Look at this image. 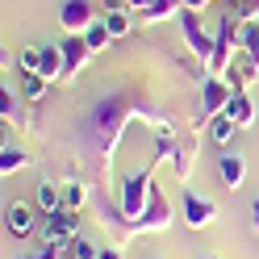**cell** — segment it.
Listing matches in <instances>:
<instances>
[{
    "label": "cell",
    "instance_id": "6da1fadb",
    "mask_svg": "<svg viewBox=\"0 0 259 259\" xmlns=\"http://www.w3.org/2000/svg\"><path fill=\"white\" fill-rule=\"evenodd\" d=\"M125 117H147V121H155L159 130L167 134V121L159 117V113H151L147 105H125V101H117V96H105V101H96V109L84 117V130H79V138H84V147L101 159V163H113V151H117V142H121V125H125Z\"/></svg>",
    "mask_w": 259,
    "mask_h": 259
},
{
    "label": "cell",
    "instance_id": "7a4b0ae2",
    "mask_svg": "<svg viewBox=\"0 0 259 259\" xmlns=\"http://www.w3.org/2000/svg\"><path fill=\"white\" fill-rule=\"evenodd\" d=\"M151 192H155V167H142L134 176L121 180V192H117V218L125 226H134L151 205Z\"/></svg>",
    "mask_w": 259,
    "mask_h": 259
},
{
    "label": "cell",
    "instance_id": "3957f363",
    "mask_svg": "<svg viewBox=\"0 0 259 259\" xmlns=\"http://www.w3.org/2000/svg\"><path fill=\"white\" fill-rule=\"evenodd\" d=\"M176 21H180V34H184V42H188L192 59L209 67V59H213V46H218V42H213V34L205 29L201 13H192V9H180V13H176Z\"/></svg>",
    "mask_w": 259,
    "mask_h": 259
},
{
    "label": "cell",
    "instance_id": "277c9868",
    "mask_svg": "<svg viewBox=\"0 0 259 259\" xmlns=\"http://www.w3.org/2000/svg\"><path fill=\"white\" fill-rule=\"evenodd\" d=\"M176 222V209H171V201L163 197V192H151V205H147V213H142L134 226H130V230L134 234H159V230H167V226Z\"/></svg>",
    "mask_w": 259,
    "mask_h": 259
},
{
    "label": "cell",
    "instance_id": "5b68a950",
    "mask_svg": "<svg viewBox=\"0 0 259 259\" xmlns=\"http://www.w3.org/2000/svg\"><path fill=\"white\" fill-rule=\"evenodd\" d=\"M79 238V213H55V218H42V242L67 251L71 242Z\"/></svg>",
    "mask_w": 259,
    "mask_h": 259
},
{
    "label": "cell",
    "instance_id": "8992f818",
    "mask_svg": "<svg viewBox=\"0 0 259 259\" xmlns=\"http://www.w3.org/2000/svg\"><path fill=\"white\" fill-rule=\"evenodd\" d=\"M180 218L188 230H205V226H213L218 222V205L201 197V192H184V201H180Z\"/></svg>",
    "mask_w": 259,
    "mask_h": 259
},
{
    "label": "cell",
    "instance_id": "52a82bcc",
    "mask_svg": "<svg viewBox=\"0 0 259 259\" xmlns=\"http://www.w3.org/2000/svg\"><path fill=\"white\" fill-rule=\"evenodd\" d=\"M92 21H101V17H96V9H92V0H63V5H59L63 34H84Z\"/></svg>",
    "mask_w": 259,
    "mask_h": 259
},
{
    "label": "cell",
    "instance_id": "ba28073f",
    "mask_svg": "<svg viewBox=\"0 0 259 259\" xmlns=\"http://www.w3.org/2000/svg\"><path fill=\"white\" fill-rule=\"evenodd\" d=\"M59 46H63V63H67L63 79H75L79 71L88 67V59H92V46L84 42V34H63V38H59Z\"/></svg>",
    "mask_w": 259,
    "mask_h": 259
},
{
    "label": "cell",
    "instance_id": "9c48e42d",
    "mask_svg": "<svg viewBox=\"0 0 259 259\" xmlns=\"http://www.w3.org/2000/svg\"><path fill=\"white\" fill-rule=\"evenodd\" d=\"M230 84H226L222 75H205L201 79V113L205 117H218V113H226V101H230Z\"/></svg>",
    "mask_w": 259,
    "mask_h": 259
},
{
    "label": "cell",
    "instance_id": "30bf717a",
    "mask_svg": "<svg viewBox=\"0 0 259 259\" xmlns=\"http://www.w3.org/2000/svg\"><path fill=\"white\" fill-rule=\"evenodd\" d=\"M222 79H226L230 88H247V92H251V84L259 79V63H255V59H247V55L238 51V55L230 59V67L222 71Z\"/></svg>",
    "mask_w": 259,
    "mask_h": 259
},
{
    "label": "cell",
    "instance_id": "8fae6325",
    "mask_svg": "<svg viewBox=\"0 0 259 259\" xmlns=\"http://www.w3.org/2000/svg\"><path fill=\"white\" fill-rule=\"evenodd\" d=\"M34 222H38V213H34V205H25V201H13L5 209V226H9L13 238H29L34 234Z\"/></svg>",
    "mask_w": 259,
    "mask_h": 259
},
{
    "label": "cell",
    "instance_id": "7c38bea8",
    "mask_svg": "<svg viewBox=\"0 0 259 259\" xmlns=\"http://www.w3.org/2000/svg\"><path fill=\"white\" fill-rule=\"evenodd\" d=\"M63 71H67V63H63V46L59 42H42L38 46V75L46 79V84H55V79H63Z\"/></svg>",
    "mask_w": 259,
    "mask_h": 259
},
{
    "label": "cell",
    "instance_id": "4fadbf2b",
    "mask_svg": "<svg viewBox=\"0 0 259 259\" xmlns=\"http://www.w3.org/2000/svg\"><path fill=\"white\" fill-rule=\"evenodd\" d=\"M226 117L238 121L242 130L255 125V101H251V92H247V88H234V92H230V101H226Z\"/></svg>",
    "mask_w": 259,
    "mask_h": 259
},
{
    "label": "cell",
    "instance_id": "5bb4252c",
    "mask_svg": "<svg viewBox=\"0 0 259 259\" xmlns=\"http://www.w3.org/2000/svg\"><path fill=\"white\" fill-rule=\"evenodd\" d=\"M218 176L226 188H242V180H247V159L242 155H222L218 159Z\"/></svg>",
    "mask_w": 259,
    "mask_h": 259
},
{
    "label": "cell",
    "instance_id": "9a60e30c",
    "mask_svg": "<svg viewBox=\"0 0 259 259\" xmlns=\"http://www.w3.org/2000/svg\"><path fill=\"white\" fill-rule=\"evenodd\" d=\"M34 197H38V213H42V218H55V213H63V184L42 180Z\"/></svg>",
    "mask_w": 259,
    "mask_h": 259
},
{
    "label": "cell",
    "instance_id": "2e32d148",
    "mask_svg": "<svg viewBox=\"0 0 259 259\" xmlns=\"http://www.w3.org/2000/svg\"><path fill=\"white\" fill-rule=\"evenodd\" d=\"M238 121H230L226 117V113H218V117H209V142H213V147H230V142L238 138Z\"/></svg>",
    "mask_w": 259,
    "mask_h": 259
},
{
    "label": "cell",
    "instance_id": "e0dca14e",
    "mask_svg": "<svg viewBox=\"0 0 259 259\" xmlns=\"http://www.w3.org/2000/svg\"><path fill=\"white\" fill-rule=\"evenodd\" d=\"M88 205V184L84 180H67L63 184V213H79Z\"/></svg>",
    "mask_w": 259,
    "mask_h": 259
},
{
    "label": "cell",
    "instance_id": "ac0fdd59",
    "mask_svg": "<svg viewBox=\"0 0 259 259\" xmlns=\"http://www.w3.org/2000/svg\"><path fill=\"white\" fill-rule=\"evenodd\" d=\"M238 51L259 63V21H242L238 25Z\"/></svg>",
    "mask_w": 259,
    "mask_h": 259
},
{
    "label": "cell",
    "instance_id": "d6986e66",
    "mask_svg": "<svg viewBox=\"0 0 259 259\" xmlns=\"http://www.w3.org/2000/svg\"><path fill=\"white\" fill-rule=\"evenodd\" d=\"M25 163H29V155L21 147H9V142H5V151H0V176L9 180V176H17Z\"/></svg>",
    "mask_w": 259,
    "mask_h": 259
},
{
    "label": "cell",
    "instance_id": "ffe728a7",
    "mask_svg": "<svg viewBox=\"0 0 259 259\" xmlns=\"http://www.w3.org/2000/svg\"><path fill=\"white\" fill-rule=\"evenodd\" d=\"M84 42L92 46V55H101V51H109V42H113V34H109V25H105V17H101V21H92V25L84 29Z\"/></svg>",
    "mask_w": 259,
    "mask_h": 259
},
{
    "label": "cell",
    "instance_id": "44dd1931",
    "mask_svg": "<svg viewBox=\"0 0 259 259\" xmlns=\"http://www.w3.org/2000/svg\"><path fill=\"white\" fill-rule=\"evenodd\" d=\"M176 13H180V0H151V9L142 13V21H147V25H155V21L176 17Z\"/></svg>",
    "mask_w": 259,
    "mask_h": 259
},
{
    "label": "cell",
    "instance_id": "7402d4cb",
    "mask_svg": "<svg viewBox=\"0 0 259 259\" xmlns=\"http://www.w3.org/2000/svg\"><path fill=\"white\" fill-rule=\"evenodd\" d=\"M192 159H197V138H188L180 151H176V176L188 184V176H192Z\"/></svg>",
    "mask_w": 259,
    "mask_h": 259
},
{
    "label": "cell",
    "instance_id": "603a6c76",
    "mask_svg": "<svg viewBox=\"0 0 259 259\" xmlns=\"http://www.w3.org/2000/svg\"><path fill=\"white\" fill-rule=\"evenodd\" d=\"M46 92H51V84H46L42 75H21V96H25L29 105H34V101H46Z\"/></svg>",
    "mask_w": 259,
    "mask_h": 259
},
{
    "label": "cell",
    "instance_id": "cb8c5ba5",
    "mask_svg": "<svg viewBox=\"0 0 259 259\" xmlns=\"http://www.w3.org/2000/svg\"><path fill=\"white\" fill-rule=\"evenodd\" d=\"M105 25H109L113 38H125L130 25H134V21H130V9H113V13H105Z\"/></svg>",
    "mask_w": 259,
    "mask_h": 259
},
{
    "label": "cell",
    "instance_id": "d4e9b609",
    "mask_svg": "<svg viewBox=\"0 0 259 259\" xmlns=\"http://www.w3.org/2000/svg\"><path fill=\"white\" fill-rule=\"evenodd\" d=\"M67 255H71V259H96V255H101V247H96L92 238H84V234H79L71 247H67Z\"/></svg>",
    "mask_w": 259,
    "mask_h": 259
},
{
    "label": "cell",
    "instance_id": "484cf974",
    "mask_svg": "<svg viewBox=\"0 0 259 259\" xmlns=\"http://www.w3.org/2000/svg\"><path fill=\"white\" fill-rule=\"evenodd\" d=\"M17 67H21V75H38V46H25L17 55Z\"/></svg>",
    "mask_w": 259,
    "mask_h": 259
},
{
    "label": "cell",
    "instance_id": "4316f807",
    "mask_svg": "<svg viewBox=\"0 0 259 259\" xmlns=\"http://www.w3.org/2000/svg\"><path fill=\"white\" fill-rule=\"evenodd\" d=\"M0 117H5V125H9V121H17V96H13L9 88L0 92Z\"/></svg>",
    "mask_w": 259,
    "mask_h": 259
},
{
    "label": "cell",
    "instance_id": "83f0119b",
    "mask_svg": "<svg viewBox=\"0 0 259 259\" xmlns=\"http://www.w3.org/2000/svg\"><path fill=\"white\" fill-rule=\"evenodd\" d=\"M34 259H63V247H51V242H42V251Z\"/></svg>",
    "mask_w": 259,
    "mask_h": 259
},
{
    "label": "cell",
    "instance_id": "f1b7e54d",
    "mask_svg": "<svg viewBox=\"0 0 259 259\" xmlns=\"http://www.w3.org/2000/svg\"><path fill=\"white\" fill-rule=\"evenodd\" d=\"M213 0H180V9H192V13H205Z\"/></svg>",
    "mask_w": 259,
    "mask_h": 259
},
{
    "label": "cell",
    "instance_id": "f546056e",
    "mask_svg": "<svg viewBox=\"0 0 259 259\" xmlns=\"http://www.w3.org/2000/svg\"><path fill=\"white\" fill-rule=\"evenodd\" d=\"M96 259H121V247H101V255Z\"/></svg>",
    "mask_w": 259,
    "mask_h": 259
},
{
    "label": "cell",
    "instance_id": "4dcf8cb0",
    "mask_svg": "<svg viewBox=\"0 0 259 259\" xmlns=\"http://www.w3.org/2000/svg\"><path fill=\"white\" fill-rule=\"evenodd\" d=\"M125 9H138V13H147V9H151V0H125Z\"/></svg>",
    "mask_w": 259,
    "mask_h": 259
},
{
    "label": "cell",
    "instance_id": "1f68e13d",
    "mask_svg": "<svg viewBox=\"0 0 259 259\" xmlns=\"http://www.w3.org/2000/svg\"><path fill=\"white\" fill-rule=\"evenodd\" d=\"M251 222H255V230H259V197H255V205H251Z\"/></svg>",
    "mask_w": 259,
    "mask_h": 259
},
{
    "label": "cell",
    "instance_id": "d6a6232c",
    "mask_svg": "<svg viewBox=\"0 0 259 259\" xmlns=\"http://www.w3.org/2000/svg\"><path fill=\"white\" fill-rule=\"evenodd\" d=\"M230 5H234V9H238V5H247V0H230Z\"/></svg>",
    "mask_w": 259,
    "mask_h": 259
},
{
    "label": "cell",
    "instance_id": "836d02e7",
    "mask_svg": "<svg viewBox=\"0 0 259 259\" xmlns=\"http://www.w3.org/2000/svg\"><path fill=\"white\" fill-rule=\"evenodd\" d=\"M201 259H218V255H201Z\"/></svg>",
    "mask_w": 259,
    "mask_h": 259
},
{
    "label": "cell",
    "instance_id": "e575fe53",
    "mask_svg": "<svg viewBox=\"0 0 259 259\" xmlns=\"http://www.w3.org/2000/svg\"><path fill=\"white\" fill-rule=\"evenodd\" d=\"M255 21H259V17H255Z\"/></svg>",
    "mask_w": 259,
    "mask_h": 259
},
{
    "label": "cell",
    "instance_id": "d590c367",
    "mask_svg": "<svg viewBox=\"0 0 259 259\" xmlns=\"http://www.w3.org/2000/svg\"><path fill=\"white\" fill-rule=\"evenodd\" d=\"M155 259H159V255H155Z\"/></svg>",
    "mask_w": 259,
    "mask_h": 259
}]
</instances>
